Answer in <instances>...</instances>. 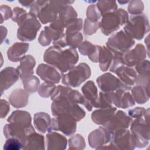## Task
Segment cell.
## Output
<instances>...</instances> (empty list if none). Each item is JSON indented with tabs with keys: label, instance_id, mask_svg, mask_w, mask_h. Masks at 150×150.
Here are the masks:
<instances>
[{
	"label": "cell",
	"instance_id": "obj_36",
	"mask_svg": "<svg viewBox=\"0 0 150 150\" xmlns=\"http://www.w3.org/2000/svg\"><path fill=\"white\" fill-rule=\"evenodd\" d=\"M77 12L74 8L69 5L66 6L58 15V18L64 23V26L66 23L71 21L77 18Z\"/></svg>",
	"mask_w": 150,
	"mask_h": 150
},
{
	"label": "cell",
	"instance_id": "obj_54",
	"mask_svg": "<svg viewBox=\"0 0 150 150\" xmlns=\"http://www.w3.org/2000/svg\"><path fill=\"white\" fill-rule=\"evenodd\" d=\"M1 43L3 42L4 40V38L6 37V35H7V29L5 26H1Z\"/></svg>",
	"mask_w": 150,
	"mask_h": 150
},
{
	"label": "cell",
	"instance_id": "obj_29",
	"mask_svg": "<svg viewBox=\"0 0 150 150\" xmlns=\"http://www.w3.org/2000/svg\"><path fill=\"white\" fill-rule=\"evenodd\" d=\"M29 93L25 89L16 88L13 90L9 97L10 104L16 108L26 106L29 103Z\"/></svg>",
	"mask_w": 150,
	"mask_h": 150
},
{
	"label": "cell",
	"instance_id": "obj_17",
	"mask_svg": "<svg viewBox=\"0 0 150 150\" xmlns=\"http://www.w3.org/2000/svg\"><path fill=\"white\" fill-rule=\"evenodd\" d=\"M34 131L35 130L32 125L23 128L11 123L5 124L3 128L4 135L6 139L11 138L18 139L23 143V145L28 135Z\"/></svg>",
	"mask_w": 150,
	"mask_h": 150
},
{
	"label": "cell",
	"instance_id": "obj_1",
	"mask_svg": "<svg viewBox=\"0 0 150 150\" xmlns=\"http://www.w3.org/2000/svg\"><path fill=\"white\" fill-rule=\"evenodd\" d=\"M43 60L56 67L63 74L77 63L79 54L76 49L69 47L63 49L53 46L45 52Z\"/></svg>",
	"mask_w": 150,
	"mask_h": 150
},
{
	"label": "cell",
	"instance_id": "obj_28",
	"mask_svg": "<svg viewBox=\"0 0 150 150\" xmlns=\"http://www.w3.org/2000/svg\"><path fill=\"white\" fill-rule=\"evenodd\" d=\"M101 46L93 45L91 42L85 40L82 42L78 47L79 50L82 55L88 56V59L94 63L98 62L99 54Z\"/></svg>",
	"mask_w": 150,
	"mask_h": 150
},
{
	"label": "cell",
	"instance_id": "obj_18",
	"mask_svg": "<svg viewBox=\"0 0 150 150\" xmlns=\"http://www.w3.org/2000/svg\"><path fill=\"white\" fill-rule=\"evenodd\" d=\"M81 91L85 100L84 106L91 111L93 107L96 108L98 98L97 88L93 81L89 80L83 86Z\"/></svg>",
	"mask_w": 150,
	"mask_h": 150
},
{
	"label": "cell",
	"instance_id": "obj_22",
	"mask_svg": "<svg viewBox=\"0 0 150 150\" xmlns=\"http://www.w3.org/2000/svg\"><path fill=\"white\" fill-rule=\"evenodd\" d=\"M46 145L48 150H63L67 148V140L64 135L53 131L46 134Z\"/></svg>",
	"mask_w": 150,
	"mask_h": 150
},
{
	"label": "cell",
	"instance_id": "obj_56",
	"mask_svg": "<svg viewBox=\"0 0 150 150\" xmlns=\"http://www.w3.org/2000/svg\"><path fill=\"white\" fill-rule=\"evenodd\" d=\"M120 4H126V3H128V2H129V1H122V2H120V1H118Z\"/></svg>",
	"mask_w": 150,
	"mask_h": 150
},
{
	"label": "cell",
	"instance_id": "obj_32",
	"mask_svg": "<svg viewBox=\"0 0 150 150\" xmlns=\"http://www.w3.org/2000/svg\"><path fill=\"white\" fill-rule=\"evenodd\" d=\"M51 120L50 115L45 112H38L33 117V124L38 131L45 134L49 132Z\"/></svg>",
	"mask_w": 150,
	"mask_h": 150
},
{
	"label": "cell",
	"instance_id": "obj_24",
	"mask_svg": "<svg viewBox=\"0 0 150 150\" xmlns=\"http://www.w3.org/2000/svg\"><path fill=\"white\" fill-rule=\"evenodd\" d=\"M135 70L137 73L136 84L149 87V61L143 60L135 66Z\"/></svg>",
	"mask_w": 150,
	"mask_h": 150
},
{
	"label": "cell",
	"instance_id": "obj_50",
	"mask_svg": "<svg viewBox=\"0 0 150 150\" xmlns=\"http://www.w3.org/2000/svg\"><path fill=\"white\" fill-rule=\"evenodd\" d=\"M46 2L47 1H33V3L30 6L29 13L37 18L40 10L46 3Z\"/></svg>",
	"mask_w": 150,
	"mask_h": 150
},
{
	"label": "cell",
	"instance_id": "obj_10",
	"mask_svg": "<svg viewBox=\"0 0 150 150\" xmlns=\"http://www.w3.org/2000/svg\"><path fill=\"white\" fill-rule=\"evenodd\" d=\"M50 99L53 102L68 101L84 105L85 100L83 96L77 90H73L69 86H57L56 87Z\"/></svg>",
	"mask_w": 150,
	"mask_h": 150
},
{
	"label": "cell",
	"instance_id": "obj_53",
	"mask_svg": "<svg viewBox=\"0 0 150 150\" xmlns=\"http://www.w3.org/2000/svg\"><path fill=\"white\" fill-rule=\"evenodd\" d=\"M9 110H10L9 103L6 100L1 99V104H0L1 118H5L8 114Z\"/></svg>",
	"mask_w": 150,
	"mask_h": 150
},
{
	"label": "cell",
	"instance_id": "obj_21",
	"mask_svg": "<svg viewBox=\"0 0 150 150\" xmlns=\"http://www.w3.org/2000/svg\"><path fill=\"white\" fill-rule=\"evenodd\" d=\"M1 95L5 90H8L14 84L20 77L17 69L12 67H6L1 71Z\"/></svg>",
	"mask_w": 150,
	"mask_h": 150
},
{
	"label": "cell",
	"instance_id": "obj_14",
	"mask_svg": "<svg viewBox=\"0 0 150 150\" xmlns=\"http://www.w3.org/2000/svg\"><path fill=\"white\" fill-rule=\"evenodd\" d=\"M132 121V118L125 112L118 110L112 117L103 126L110 132H113L119 129H127Z\"/></svg>",
	"mask_w": 150,
	"mask_h": 150
},
{
	"label": "cell",
	"instance_id": "obj_47",
	"mask_svg": "<svg viewBox=\"0 0 150 150\" xmlns=\"http://www.w3.org/2000/svg\"><path fill=\"white\" fill-rule=\"evenodd\" d=\"M23 143L16 138H8L5 141L3 149L4 150H21L23 149Z\"/></svg>",
	"mask_w": 150,
	"mask_h": 150
},
{
	"label": "cell",
	"instance_id": "obj_52",
	"mask_svg": "<svg viewBox=\"0 0 150 150\" xmlns=\"http://www.w3.org/2000/svg\"><path fill=\"white\" fill-rule=\"evenodd\" d=\"M146 112V109H145L144 107H136L133 109L129 110L128 112V115L132 118H140V117H144L145 114Z\"/></svg>",
	"mask_w": 150,
	"mask_h": 150
},
{
	"label": "cell",
	"instance_id": "obj_39",
	"mask_svg": "<svg viewBox=\"0 0 150 150\" xmlns=\"http://www.w3.org/2000/svg\"><path fill=\"white\" fill-rule=\"evenodd\" d=\"M68 144L69 149L82 150L86 148L84 138L79 134H76L72 135L69 139Z\"/></svg>",
	"mask_w": 150,
	"mask_h": 150
},
{
	"label": "cell",
	"instance_id": "obj_42",
	"mask_svg": "<svg viewBox=\"0 0 150 150\" xmlns=\"http://www.w3.org/2000/svg\"><path fill=\"white\" fill-rule=\"evenodd\" d=\"M56 86L54 84L45 81L39 87L38 90V94L42 97L47 98L51 96Z\"/></svg>",
	"mask_w": 150,
	"mask_h": 150
},
{
	"label": "cell",
	"instance_id": "obj_37",
	"mask_svg": "<svg viewBox=\"0 0 150 150\" xmlns=\"http://www.w3.org/2000/svg\"><path fill=\"white\" fill-rule=\"evenodd\" d=\"M96 5L102 16L116 11L118 8L117 2L114 1H99L97 2Z\"/></svg>",
	"mask_w": 150,
	"mask_h": 150
},
{
	"label": "cell",
	"instance_id": "obj_45",
	"mask_svg": "<svg viewBox=\"0 0 150 150\" xmlns=\"http://www.w3.org/2000/svg\"><path fill=\"white\" fill-rule=\"evenodd\" d=\"M100 28V21L92 22L86 19L83 25V31L86 35H92L94 34Z\"/></svg>",
	"mask_w": 150,
	"mask_h": 150
},
{
	"label": "cell",
	"instance_id": "obj_49",
	"mask_svg": "<svg viewBox=\"0 0 150 150\" xmlns=\"http://www.w3.org/2000/svg\"><path fill=\"white\" fill-rule=\"evenodd\" d=\"M28 12L23 8L19 7H15L13 9V15L12 20L17 23H18L21 20H22L26 15Z\"/></svg>",
	"mask_w": 150,
	"mask_h": 150
},
{
	"label": "cell",
	"instance_id": "obj_33",
	"mask_svg": "<svg viewBox=\"0 0 150 150\" xmlns=\"http://www.w3.org/2000/svg\"><path fill=\"white\" fill-rule=\"evenodd\" d=\"M58 13L52 7L50 2L47 1L46 3L40 10L37 18L42 24H46L53 22L58 17Z\"/></svg>",
	"mask_w": 150,
	"mask_h": 150
},
{
	"label": "cell",
	"instance_id": "obj_41",
	"mask_svg": "<svg viewBox=\"0 0 150 150\" xmlns=\"http://www.w3.org/2000/svg\"><path fill=\"white\" fill-rule=\"evenodd\" d=\"M83 19L76 18L65 25L66 33H73L79 32L83 28Z\"/></svg>",
	"mask_w": 150,
	"mask_h": 150
},
{
	"label": "cell",
	"instance_id": "obj_48",
	"mask_svg": "<svg viewBox=\"0 0 150 150\" xmlns=\"http://www.w3.org/2000/svg\"><path fill=\"white\" fill-rule=\"evenodd\" d=\"M113 58L111 62V63L110 66V70L112 73H115V70L120 67L125 65L123 59H122V54H118V53H113Z\"/></svg>",
	"mask_w": 150,
	"mask_h": 150
},
{
	"label": "cell",
	"instance_id": "obj_3",
	"mask_svg": "<svg viewBox=\"0 0 150 150\" xmlns=\"http://www.w3.org/2000/svg\"><path fill=\"white\" fill-rule=\"evenodd\" d=\"M149 22L144 13L131 16L126 22L124 31L132 39H142L149 31Z\"/></svg>",
	"mask_w": 150,
	"mask_h": 150
},
{
	"label": "cell",
	"instance_id": "obj_13",
	"mask_svg": "<svg viewBox=\"0 0 150 150\" xmlns=\"http://www.w3.org/2000/svg\"><path fill=\"white\" fill-rule=\"evenodd\" d=\"M98 87L102 91L111 92L119 90L129 91L131 89V86L124 84L118 78L110 73H104L96 80Z\"/></svg>",
	"mask_w": 150,
	"mask_h": 150
},
{
	"label": "cell",
	"instance_id": "obj_2",
	"mask_svg": "<svg viewBox=\"0 0 150 150\" xmlns=\"http://www.w3.org/2000/svg\"><path fill=\"white\" fill-rule=\"evenodd\" d=\"M128 18V14L126 11L121 8L117 9L102 16L100 29L104 35L108 36L125 24Z\"/></svg>",
	"mask_w": 150,
	"mask_h": 150
},
{
	"label": "cell",
	"instance_id": "obj_20",
	"mask_svg": "<svg viewBox=\"0 0 150 150\" xmlns=\"http://www.w3.org/2000/svg\"><path fill=\"white\" fill-rule=\"evenodd\" d=\"M36 74L45 82L53 84L59 83L62 78L57 69L49 64H39L36 69Z\"/></svg>",
	"mask_w": 150,
	"mask_h": 150
},
{
	"label": "cell",
	"instance_id": "obj_12",
	"mask_svg": "<svg viewBox=\"0 0 150 150\" xmlns=\"http://www.w3.org/2000/svg\"><path fill=\"white\" fill-rule=\"evenodd\" d=\"M76 128L77 121L74 118L67 114H60L52 118L49 132L60 131L66 135L70 136L75 133Z\"/></svg>",
	"mask_w": 150,
	"mask_h": 150
},
{
	"label": "cell",
	"instance_id": "obj_35",
	"mask_svg": "<svg viewBox=\"0 0 150 150\" xmlns=\"http://www.w3.org/2000/svg\"><path fill=\"white\" fill-rule=\"evenodd\" d=\"M113 56V53L107 46L101 47L99 54L98 63L102 71H105L110 68Z\"/></svg>",
	"mask_w": 150,
	"mask_h": 150
},
{
	"label": "cell",
	"instance_id": "obj_26",
	"mask_svg": "<svg viewBox=\"0 0 150 150\" xmlns=\"http://www.w3.org/2000/svg\"><path fill=\"white\" fill-rule=\"evenodd\" d=\"M29 48V44L25 42H16L7 51L8 59L12 62H18L25 56Z\"/></svg>",
	"mask_w": 150,
	"mask_h": 150
},
{
	"label": "cell",
	"instance_id": "obj_25",
	"mask_svg": "<svg viewBox=\"0 0 150 150\" xmlns=\"http://www.w3.org/2000/svg\"><path fill=\"white\" fill-rule=\"evenodd\" d=\"M20 64L17 69L20 74V78L22 80L33 74V69L36 65L35 58L30 54L23 56L20 60Z\"/></svg>",
	"mask_w": 150,
	"mask_h": 150
},
{
	"label": "cell",
	"instance_id": "obj_38",
	"mask_svg": "<svg viewBox=\"0 0 150 150\" xmlns=\"http://www.w3.org/2000/svg\"><path fill=\"white\" fill-rule=\"evenodd\" d=\"M24 89L29 93H33L38 90L40 80L35 76H31L22 80Z\"/></svg>",
	"mask_w": 150,
	"mask_h": 150
},
{
	"label": "cell",
	"instance_id": "obj_19",
	"mask_svg": "<svg viewBox=\"0 0 150 150\" xmlns=\"http://www.w3.org/2000/svg\"><path fill=\"white\" fill-rule=\"evenodd\" d=\"M108 93L111 104L117 107L125 109L135 104L132 95L128 91L119 90Z\"/></svg>",
	"mask_w": 150,
	"mask_h": 150
},
{
	"label": "cell",
	"instance_id": "obj_44",
	"mask_svg": "<svg viewBox=\"0 0 150 150\" xmlns=\"http://www.w3.org/2000/svg\"><path fill=\"white\" fill-rule=\"evenodd\" d=\"M87 19L92 22H98L101 18V15L96 4H91L87 7L86 11Z\"/></svg>",
	"mask_w": 150,
	"mask_h": 150
},
{
	"label": "cell",
	"instance_id": "obj_55",
	"mask_svg": "<svg viewBox=\"0 0 150 150\" xmlns=\"http://www.w3.org/2000/svg\"><path fill=\"white\" fill-rule=\"evenodd\" d=\"M22 6H25V7H26V8H28V7H30V5H32V4L33 3V1H18Z\"/></svg>",
	"mask_w": 150,
	"mask_h": 150
},
{
	"label": "cell",
	"instance_id": "obj_23",
	"mask_svg": "<svg viewBox=\"0 0 150 150\" xmlns=\"http://www.w3.org/2000/svg\"><path fill=\"white\" fill-rule=\"evenodd\" d=\"M7 121L23 128H27L32 125L31 115L26 111L16 110L13 111L8 118Z\"/></svg>",
	"mask_w": 150,
	"mask_h": 150
},
{
	"label": "cell",
	"instance_id": "obj_9",
	"mask_svg": "<svg viewBox=\"0 0 150 150\" xmlns=\"http://www.w3.org/2000/svg\"><path fill=\"white\" fill-rule=\"evenodd\" d=\"M51 111L54 117L60 114H67L74 118L76 121L81 120L86 116L85 111L78 104L68 101L53 102Z\"/></svg>",
	"mask_w": 150,
	"mask_h": 150
},
{
	"label": "cell",
	"instance_id": "obj_8",
	"mask_svg": "<svg viewBox=\"0 0 150 150\" xmlns=\"http://www.w3.org/2000/svg\"><path fill=\"white\" fill-rule=\"evenodd\" d=\"M64 28V23L57 17L41 31L38 38L39 44L43 46L49 45L52 41H55L62 36Z\"/></svg>",
	"mask_w": 150,
	"mask_h": 150
},
{
	"label": "cell",
	"instance_id": "obj_16",
	"mask_svg": "<svg viewBox=\"0 0 150 150\" xmlns=\"http://www.w3.org/2000/svg\"><path fill=\"white\" fill-rule=\"evenodd\" d=\"M111 137V132L103 126L100 127L89 134L88 142L90 147L97 149L100 146L110 143Z\"/></svg>",
	"mask_w": 150,
	"mask_h": 150
},
{
	"label": "cell",
	"instance_id": "obj_11",
	"mask_svg": "<svg viewBox=\"0 0 150 150\" xmlns=\"http://www.w3.org/2000/svg\"><path fill=\"white\" fill-rule=\"evenodd\" d=\"M149 121L146 120L144 117L137 118L131 124V132L136 137L137 144L136 148H144L149 144Z\"/></svg>",
	"mask_w": 150,
	"mask_h": 150
},
{
	"label": "cell",
	"instance_id": "obj_40",
	"mask_svg": "<svg viewBox=\"0 0 150 150\" xmlns=\"http://www.w3.org/2000/svg\"><path fill=\"white\" fill-rule=\"evenodd\" d=\"M64 34L67 46H69V47L76 49L79 47L83 42V37L80 32L73 33H64Z\"/></svg>",
	"mask_w": 150,
	"mask_h": 150
},
{
	"label": "cell",
	"instance_id": "obj_15",
	"mask_svg": "<svg viewBox=\"0 0 150 150\" xmlns=\"http://www.w3.org/2000/svg\"><path fill=\"white\" fill-rule=\"evenodd\" d=\"M146 50L145 46L140 43L137 44L134 48L129 49L122 54L124 64L133 67L137 65L146 56Z\"/></svg>",
	"mask_w": 150,
	"mask_h": 150
},
{
	"label": "cell",
	"instance_id": "obj_30",
	"mask_svg": "<svg viewBox=\"0 0 150 150\" xmlns=\"http://www.w3.org/2000/svg\"><path fill=\"white\" fill-rule=\"evenodd\" d=\"M117 111L115 107L99 108L94 111L91 114V120L96 124L104 125L114 115Z\"/></svg>",
	"mask_w": 150,
	"mask_h": 150
},
{
	"label": "cell",
	"instance_id": "obj_43",
	"mask_svg": "<svg viewBox=\"0 0 150 150\" xmlns=\"http://www.w3.org/2000/svg\"><path fill=\"white\" fill-rule=\"evenodd\" d=\"M128 12L132 15H137L142 13L144 9V3L140 0H133L129 2Z\"/></svg>",
	"mask_w": 150,
	"mask_h": 150
},
{
	"label": "cell",
	"instance_id": "obj_5",
	"mask_svg": "<svg viewBox=\"0 0 150 150\" xmlns=\"http://www.w3.org/2000/svg\"><path fill=\"white\" fill-rule=\"evenodd\" d=\"M17 24L19 26L17 37L18 39L23 42H30L34 40L41 28V24L37 18L29 12Z\"/></svg>",
	"mask_w": 150,
	"mask_h": 150
},
{
	"label": "cell",
	"instance_id": "obj_4",
	"mask_svg": "<svg viewBox=\"0 0 150 150\" xmlns=\"http://www.w3.org/2000/svg\"><path fill=\"white\" fill-rule=\"evenodd\" d=\"M91 74L90 66L85 63H80L76 66H73L62 76V82L66 86L77 87Z\"/></svg>",
	"mask_w": 150,
	"mask_h": 150
},
{
	"label": "cell",
	"instance_id": "obj_7",
	"mask_svg": "<svg viewBox=\"0 0 150 150\" xmlns=\"http://www.w3.org/2000/svg\"><path fill=\"white\" fill-rule=\"evenodd\" d=\"M135 44V40L124 30H120L112 35L107 40V47L113 53L123 54Z\"/></svg>",
	"mask_w": 150,
	"mask_h": 150
},
{
	"label": "cell",
	"instance_id": "obj_51",
	"mask_svg": "<svg viewBox=\"0 0 150 150\" xmlns=\"http://www.w3.org/2000/svg\"><path fill=\"white\" fill-rule=\"evenodd\" d=\"M1 9V23L4 21L8 20L10 18L12 17L13 11L11 10V7L6 5H2L0 7Z\"/></svg>",
	"mask_w": 150,
	"mask_h": 150
},
{
	"label": "cell",
	"instance_id": "obj_31",
	"mask_svg": "<svg viewBox=\"0 0 150 150\" xmlns=\"http://www.w3.org/2000/svg\"><path fill=\"white\" fill-rule=\"evenodd\" d=\"M45 149V145L44 136L36 132V131H34L28 135L23 148V149L24 150Z\"/></svg>",
	"mask_w": 150,
	"mask_h": 150
},
{
	"label": "cell",
	"instance_id": "obj_46",
	"mask_svg": "<svg viewBox=\"0 0 150 150\" xmlns=\"http://www.w3.org/2000/svg\"><path fill=\"white\" fill-rule=\"evenodd\" d=\"M111 107H112V104L110 100L109 93L104 91L100 92L96 108H104Z\"/></svg>",
	"mask_w": 150,
	"mask_h": 150
},
{
	"label": "cell",
	"instance_id": "obj_27",
	"mask_svg": "<svg viewBox=\"0 0 150 150\" xmlns=\"http://www.w3.org/2000/svg\"><path fill=\"white\" fill-rule=\"evenodd\" d=\"M118 79L125 85L133 86L137 80V73L134 69L125 65L118 67L115 73Z\"/></svg>",
	"mask_w": 150,
	"mask_h": 150
},
{
	"label": "cell",
	"instance_id": "obj_6",
	"mask_svg": "<svg viewBox=\"0 0 150 150\" xmlns=\"http://www.w3.org/2000/svg\"><path fill=\"white\" fill-rule=\"evenodd\" d=\"M110 144L114 149L133 150L137 144L136 137L127 129H122L111 132Z\"/></svg>",
	"mask_w": 150,
	"mask_h": 150
},
{
	"label": "cell",
	"instance_id": "obj_34",
	"mask_svg": "<svg viewBox=\"0 0 150 150\" xmlns=\"http://www.w3.org/2000/svg\"><path fill=\"white\" fill-rule=\"evenodd\" d=\"M131 95L137 104H143L149 100V87L137 84L131 89Z\"/></svg>",
	"mask_w": 150,
	"mask_h": 150
}]
</instances>
